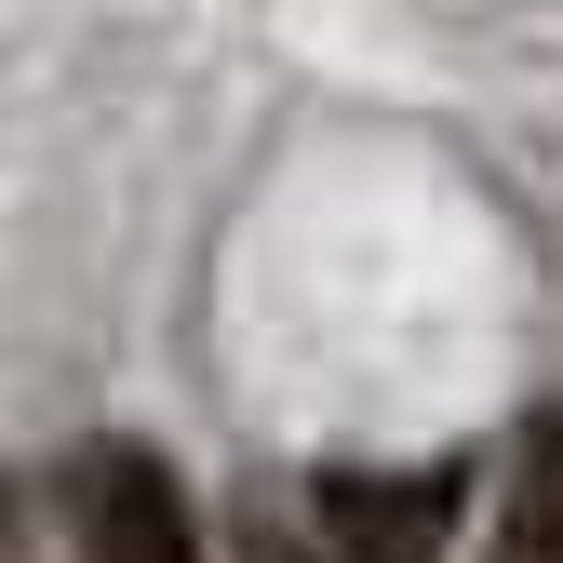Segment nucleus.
<instances>
[{
	"instance_id": "obj_3",
	"label": "nucleus",
	"mask_w": 563,
	"mask_h": 563,
	"mask_svg": "<svg viewBox=\"0 0 563 563\" xmlns=\"http://www.w3.org/2000/svg\"><path fill=\"white\" fill-rule=\"evenodd\" d=\"M483 563H563V402L523 416V443H510V497H497Z\"/></svg>"
},
{
	"instance_id": "obj_4",
	"label": "nucleus",
	"mask_w": 563,
	"mask_h": 563,
	"mask_svg": "<svg viewBox=\"0 0 563 563\" xmlns=\"http://www.w3.org/2000/svg\"><path fill=\"white\" fill-rule=\"evenodd\" d=\"M242 563H335L322 523H282V510H242Z\"/></svg>"
},
{
	"instance_id": "obj_2",
	"label": "nucleus",
	"mask_w": 563,
	"mask_h": 563,
	"mask_svg": "<svg viewBox=\"0 0 563 563\" xmlns=\"http://www.w3.org/2000/svg\"><path fill=\"white\" fill-rule=\"evenodd\" d=\"M67 523H81V563H201V510L148 443L67 456Z\"/></svg>"
},
{
	"instance_id": "obj_1",
	"label": "nucleus",
	"mask_w": 563,
	"mask_h": 563,
	"mask_svg": "<svg viewBox=\"0 0 563 563\" xmlns=\"http://www.w3.org/2000/svg\"><path fill=\"white\" fill-rule=\"evenodd\" d=\"M470 510V470L456 456H416V470H322L309 483V523L335 537V563H443Z\"/></svg>"
}]
</instances>
